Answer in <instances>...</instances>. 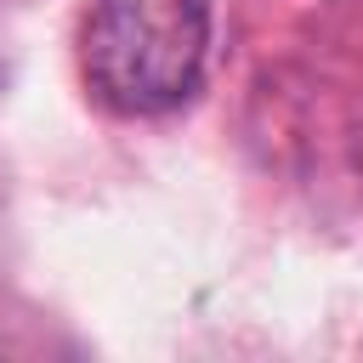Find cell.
<instances>
[{"mask_svg": "<svg viewBox=\"0 0 363 363\" xmlns=\"http://www.w3.org/2000/svg\"><path fill=\"white\" fill-rule=\"evenodd\" d=\"M210 0H85L79 68L113 113H170L204 79Z\"/></svg>", "mask_w": 363, "mask_h": 363, "instance_id": "obj_1", "label": "cell"}]
</instances>
